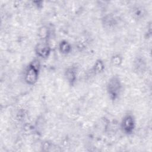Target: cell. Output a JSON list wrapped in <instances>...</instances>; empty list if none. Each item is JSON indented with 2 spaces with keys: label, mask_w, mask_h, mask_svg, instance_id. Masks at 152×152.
I'll return each instance as SVG.
<instances>
[{
  "label": "cell",
  "mask_w": 152,
  "mask_h": 152,
  "mask_svg": "<svg viewBox=\"0 0 152 152\" xmlns=\"http://www.w3.org/2000/svg\"><path fill=\"white\" fill-rule=\"evenodd\" d=\"M122 84L118 76H113L111 77L107 84V92L110 97L112 100H116L121 91Z\"/></svg>",
  "instance_id": "1"
},
{
  "label": "cell",
  "mask_w": 152,
  "mask_h": 152,
  "mask_svg": "<svg viewBox=\"0 0 152 152\" xmlns=\"http://www.w3.org/2000/svg\"><path fill=\"white\" fill-rule=\"evenodd\" d=\"M39 63L37 60L33 61L27 67L24 74L26 82L30 85L34 84L39 78Z\"/></svg>",
  "instance_id": "2"
},
{
  "label": "cell",
  "mask_w": 152,
  "mask_h": 152,
  "mask_svg": "<svg viewBox=\"0 0 152 152\" xmlns=\"http://www.w3.org/2000/svg\"><path fill=\"white\" fill-rule=\"evenodd\" d=\"M135 125V119L132 115H126L122 119L121 123V128L123 132H125V134H132L134 130Z\"/></svg>",
  "instance_id": "3"
},
{
  "label": "cell",
  "mask_w": 152,
  "mask_h": 152,
  "mask_svg": "<svg viewBox=\"0 0 152 152\" xmlns=\"http://www.w3.org/2000/svg\"><path fill=\"white\" fill-rule=\"evenodd\" d=\"M35 52L37 56L40 58H47L50 52L49 46L46 43H39L35 48Z\"/></svg>",
  "instance_id": "4"
},
{
  "label": "cell",
  "mask_w": 152,
  "mask_h": 152,
  "mask_svg": "<svg viewBox=\"0 0 152 152\" xmlns=\"http://www.w3.org/2000/svg\"><path fill=\"white\" fill-rule=\"evenodd\" d=\"M65 76L68 82L71 85H73L77 79V72L75 69L72 67L68 68L65 72Z\"/></svg>",
  "instance_id": "5"
},
{
  "label": "cell",
  "mask_w": 152,
  "mask_h": 152,
  "mask_svg": "<svg viewBox=\"0 0 152 152\" xmlns=\"http://www.w3.org/2000/svg\"><path fill=\"white\" fill-rule=\"evenodd\" d=\"M146 64L143 58L138 57L134 61V68L138 72H142L145 68Z\"/></svg>",
  "instance_id": "6"
},
{
  "label": "cell",
  "mask_w": 152,
  "mask_h": 152,
  "mask_svg": "<svg viewBox=\"0 0 152 152\" xmlns=\"http://www.w3.org/2000/svg\"><path fill=\"white\" fill-rule=\"evenodd\" d=\"M71 46L70 44L66 40L61 41L59 44V50L63 54H67L70 52Z\"/></svg>",
  "instance_id": "7"
},
{
  "label": "cell",
  "mask_w": 152,
  "mask_h": 152,
  "mask_svg": "<svg viewBox=\"0 0 152 152\" xmlns=\"http://www.w3.org/2000/svg\"><path fill=\"white\" fill-rule=\"evenodd\" d=\"M104 22L103 24H104V27L107 28H111L114 27L115 24H116V20L113 18V16L107 15L104 18Z\"/></svg>",
  "instance_id": "8"
},
{
  "label": "cell",
  "mask_w": 152,
  "mask_h": 152,
  "mask_svg": "<svg viewBox=\"0 0 152 152\" xmlns=\"http://www.w3.org/2000/svg\"><path fill=\"white\" fill-rule=\"evenodd\" d=\"M104 68V65L103 62L100 59H98L95 62L93 69L94 73L98 74L102 72Z\"/></svg>",
  "instance_id": "9"
},
{
  "label": "cell",
  "mask_w": 152,
  "mask_h": 152,
  "mask_svg": "<svg viewBox=\"0 0 152 152\" xmlns=\"http://www.w3.org/2000/svg\"><path fill=\"white\" fill-rule=\"evenodd\" d=\"M112 62L115 65H119L122 62V58L118 55H115L112 58Z\"/></svg>",
  "instance_id": "10"
}]
</instances>
